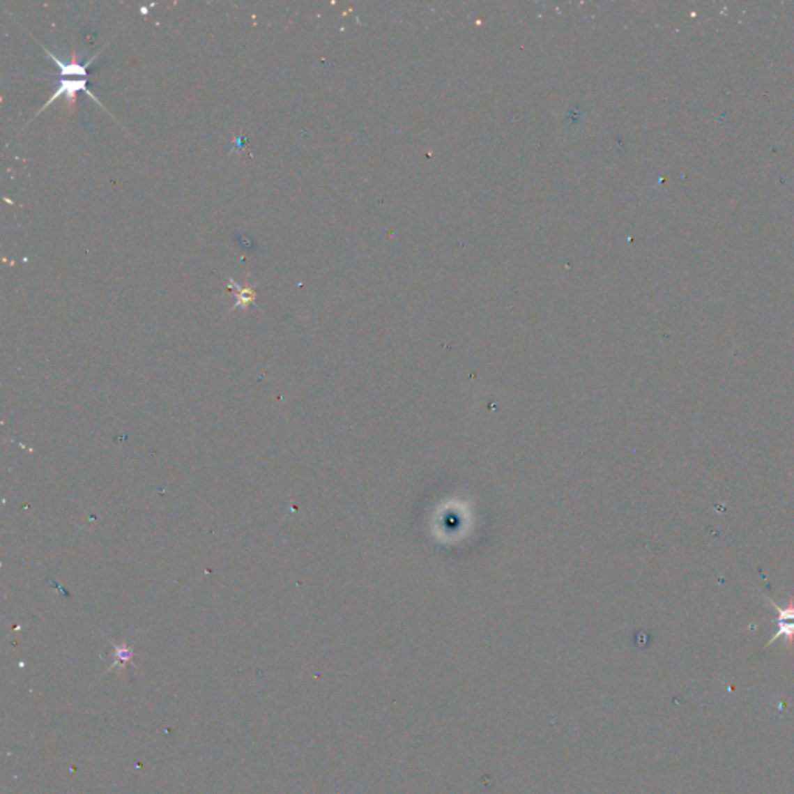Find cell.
<instances>
[{"instance_id": "obj_1", "label": "cell", "mask_w": 794, "mask_h": 794, "mask_svg": "<svg viewBox=\"0 0 794 794\" xmlns=\"http://www.w3.org/2000/svg\"><path fill=\"white\" fill-rule=\"evenodd\" d=\"M78 92H84L86 95L91 96V98L96 102V105H100V106L107 112V109H106L105 106H102V102H101L100 100H96V96H95L91 91H89V79H87V77H64V75H58V87H56V92H54V93L50 96V98H48V101L45 102V105H44L43 107L39 109V112H38L36 115H34L29 123H31L40 112H44V110H45L48 106L53 105V102L56 101L58 98H61V96H64L66 101H67V105L73 109L75 105H77V93H78Z\"/></svg>"}, {"instance_id": "obj_3", "label": "cell", "mask_w": 794, "mask_h": 794, "mask_svg": "<svg viewBox=\"0 0 794 794\" xmlns=\"http://www.w3.org/2000/svg\"><path fill=\"white\" fill-rule=\"evenodd\" d=\"M229 284L233 291H236V293H238L236 295V303H234L233 307L229 310V312H233V310L236 307L247 309L250 305H254L259 309V306L257 305V292H254V289L248 284V278H247L245 286H241L239 282H236L233 278H229Z\"/></svg>"}, {"instance_id": "obj_2", "label": "cell", "mask_w": 794, "mask_h": 794, "mask_svg": "<svg viewBox=\"0 0 794 794\" xmlns=\"http://www.w3.org/2000/svg\"><path fill=\"white\" fill-rule=\"evenodd\" d=\"M766 600L774 606L776 611H777V619H776V627L777 630L776 633L772 634V638L766 642V647H770L772 642H776L777 639L782 638L786 644V648H791L793 647V642H794V604L790 602L788 605H779L774 599H771L770 596H765Z\"/></svg>"}]
</instances>
